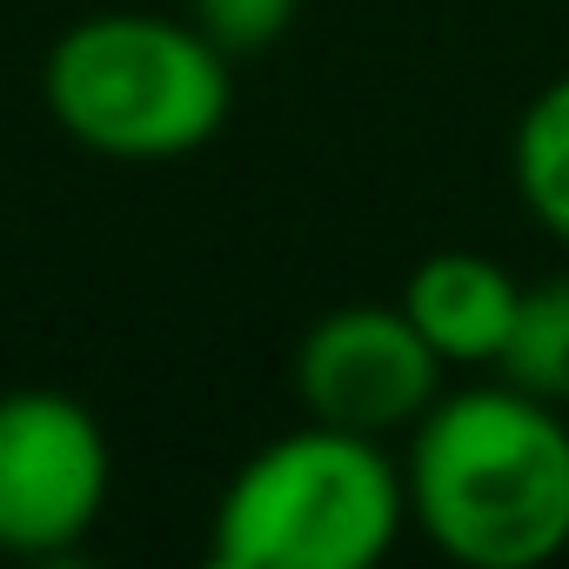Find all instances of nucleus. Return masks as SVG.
Segmentation results:
<instances>
[{"instance_id": "f257e3e1", "label": "nucleus", "mask_w": 569, "mask_h": 569, "mask_svg": "<svg viewBox=\"0 0 569 569\" xmlns=\"http://www.w3.org/2000/svg\"><path fill=\"white\" fill-rule=\"evenodd\" d=\"M409 522L469 569H536L569 549V422L562 402L516 389H456L416 422Z\"/></svg>"}, {"instance_id": "1a4fd4ad", "label": "nucleus", "mask_w": 569, "mask_h": 569, "mask_svg": "<svg viewBox=\"0 0 569 569\" xmlns=\"http://www.w3.org/2000/svg\"><path fill=\"white\" fill-rule=\"evenodd\" d=\"M302 0H188V21L221 48V54H261L289 34Z\"/></svg>"}, {"instance_id": "f03ea898", "label": "nucleus", "mask_w": 569, "mask_h": 569, "mask_svg": "<svg viewBox=\"0 0 569 569\" xmlns=\"http://www.w3.org/2000/svg\"><path fill=\"white\" fill-rule=\"evenodd\" d=\"M409 522V476L382 436L302 422L261 442L214 502L208 556L221 569H369Z\"/></svg>"}, {"instance_id": "20e7f679", "label": "nucleus", "mask_w": 569, "mask_h": 569, "mask_svg": "<svg viewBox=\"0 0 569 569\" xmlns=\"http://www.w3.org/2000/svg\"><path fill=\"white\" fill-rule=\"evenodd\" d=\"M114 489V456L88 402L68 389L0 396V556H68L88 542Z\"/></svg>"}, {"instance_id": "0eeeda50", "label": "nucleus", "mask_w": 569, "mask_h": 569, "mask_svg": "<svg viewBox=\"0 0 569 569\" xmlns=\"http://www.w3.org/2000/svg\"><path fill=\"white\" fill-rule=\"evenodd\" d=\"M509 174H516V194H522L529 221L569 248V74L549 81L522 108L516 148H509Z\"/></svg>"}, {"instance_id": "39448f33", "label": "nucleus", "mask_w": 569, "mask_h": 569, "mask_svg": "<svg viewBox=\"0 0 569 569\" xmlns=\"http://www.w3.org/2000/svg\"><path fill=\"white\" fill-rule=\"evenodd\" d=\"M442 369L449 362L429 349V336L409 322L402 302L396 309L349 302V309L322 316L296 349L302 409L316 422L362 429V436L416 429L442 396Z\"/></svg>"}, {"instance_id": "423d86ee", "label": "nucleus", "mask_w": 569, "mask_h": 569, "mask_svg": "<svg viewBox=\"0 0 569 569\" xmlns=\"http://www.w3.org/2000/svg\"><path fill=\"white\" fill-rule=\"evenodd\" d=\"M409 322L429 336V349L456 369H482L502 362L509 336H516V309L522 289L509 281V268H496L489 254L469 248H442L429 261H416L409 289H402Z\"/></svg>"}, {"instance_id": "7ed1b4c3", "label": "nucleus", "mask_w": 569, "mask_h": 569, "mask_svg": "<svg viewBox=\"0 0 569 569\" xmlns=\"http://www.w3.org/2000/svg\"><path fill=\"white\" fill-rule=\"evenodd\" d=\"M48 114L108 161H181L208 148L234 108L228 54L168 14L108 8L74 21L48 54Z\"/></svg>"}, {"instance_id": "6e6552de", "label": "nucleus", "mask_w": 569, "mask_h": 569, "mask_svg": "<svg viewBox=\"0 0 569 569\" xmlns=\"http://www.w3.org/2000/svg\"><path fill=\"white\" fill-rule=\"evenodd\" d=\"M496 369L542 402H569V274H549L536 289H522L516 336Z\"/></svg>"}]
</instances>
